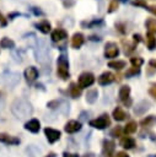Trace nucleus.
I'll list each match as a JSON object with an SVG mask.
<instances>
[{"label":"nucleus","mask_w":156,"mask_h":157,"mask_svg":"<svg viewBox=\"0 0 156 157\" xmlns=\"http://www.w3.org/2000/svg\"><path fill=\"white\" fill-rule=\"evenodd\" d=\"M133 5H136V6H146V2L144 0H135V1H133Z\"/></svg>","instance_id":"nucleus-41"},{"label":"nucleus","mask_w":156,"mask_h":157,"mask_svg":"<svg viewBox=\"0 0 156 157\" xmlns=\"http://www.w3.org/2000/svg\"><path fill=\"white\" fill-rule=\"evenodd\" d=\"M139 74H140V69L133 66V67H130L129 70H127L125 76H127V77H131V76H136V75H139Z\"/></svg>","instance_id":"nucleus-32"},{"label":"nucleus","mask_w":156,"mask_h":157,"mask_svg":"<svg viewBox=\"0 0 156 157\" xmlns=\"http://www.w3.org/2000/svg\"><path fill=\"white\" fill-rule=\"evenodd\" d=\"M156 121V118L154 117V115H151V117H147L146 119H144L142 121H141V125H146V126H149V125H151L152 123H155Z\"/></svg>","instance_id":"nucleus-34"},{"label":"nucleus","mask_w":156,"mask_h":157,"mask_svg":"<svg viewBox=\"0 0 156 157\" xmlns=\"http://www.w3.org/2000/svg\"><path fill=\"white\" fill-rule=\"evenodd\" d=\"M44 134L47 136V140L50 144H54L55 141H58L60 139V135H61L59 130H55V129H52V128H45L44 129Z\"/></svg>","instance_id":"nucleus-8"},{"label":"nucleus","mask_w":156,"mask_h":157,"mask_svg":"<svg viewBox=\"0 0 156 157\" xmlns=\"http://www.w3.org/2000/svg\"><path fill=\"white\" fill-rule=\"evenodd\" d=\"M97 97H98V91L95 90V88L93 90H90L86 93V102L90 103V104H93L97 101Z\"/></svg>","instance_id":"nucleus-19"},{"label":"nucleus","mask_w":156,"mask_h":157,"mask_svg":"<svg viewBox=\"0 0 156 157\" xmlns=\"http://www.w3.org/2000/svg\"><path fill=\"white\" fill-rule=\"evenodd\" d=\"M150 102L149 101H141V102H139L136 105H135V108H134V113L136 114V115H142V114H145L149 109H150Z\"/></svg>","instance_id":"nucleus-10"},{"label":"nucleus","mask_w":156,"mask_h":157,"mask_svg":"<svg viewBox=\"0 0 156 157\" xmlns=\"http://www.w3.org/2000/svg\"><path fill=\"white\" fill-rule=\"evenodd\" d=\"M150 65H152V66L156 67V60H150Z\"/></svg>","instance_id":"nucleus-48"},{"label":"nucleus","mask_w":156,"mask_h":157,"mask_svg":"<svg viewBox=\"0 0 156 157\" xmlns=\"http://www.w3.org/2000/svg\"><path fill=\"white\" fill-rule=\"evenodd\" d=\"M84 42H85V38H84L82 33H75L72 36V38H71V45L75 49H79L84 44Z\"/></svg>","instance_id":"nucleus-16"},{"label":"nucleus","mask_w":156,"mask_h":157,"mask_svg":"<svg viewBox=\"0 0 156 157\" xmlns=\"http://www.w3.org/2000/svg\"><path fill=\"white\" fill-rule=\"evenodd\" d=\"M145 26L149 31V33H156V20L155 18H149L146 22H145Z\"/></svg>","instance_id":"nucleus-25"},{"label":"nucleus","mask_w":156,"mask_h":157,"mask_svg":"<svg viewBox=\"0 0 156 157\" xmlns=\"http://www.w3.org/2000/svg\"><path fill=\"white\" fill-rule=\"evenodd\" d=\"M66 37H68V33H66V31H64L63 28H57V29H54V31L52 32V34H50V38H52L53 42L64 40Z\"/></svg>","instance_id":"nucleus-11"},{"label":"nucleus","mask_w":156,"mask_h":157,"mask_svg":"<svg viewBox=\"0 0 156 157\" xmlns=\"http://www.w3.org/2000/svg\"><path fill=\"white\" fill-rule=\"evenodd\" d=\"M33 53H34L36 61H38L39 64L45 65L49 63V49H48V45L45 44L44 40L38 39V43H37L36 48L33 49Z\"/></svg>","instance_id":"nucleus-2"},{"label":"nucleus","mask_w":156,"mask_h":157,"mask_svg":"<svg viewBox=\"0 0 156 157\" xmlns=\"http://www.w3.org/2000/svg\"><path fill=\"white\" fill-rule=\"evenodd\" d=\"M147 10H149L150 12H152V13H155V15H156V6H149V7H147Z\"/></svg>","instance_id":"nucleus-45"},{"label":"nucleus","mask_w":156,"mask_h":157,"mask_svg":"<svg viewBox=\"0 0 156 157\" xmlns=\"http://www.w3.org/2000/svg\"><path fill=\"white\" fill-rule=\"evenodd\" d=\"M113 118H114L117 121H122V120H124V119L127 118V114H125V112H124L122 108H115V109L113 110Z\"/></svg>","instance_id":"nucleus-23"},{"label":"nucleus","mask_w":156,"mask_h":157,"mask_svg":"<svg viewBox=\"0 0 156 157\" xmlns=\"http://www.w3.org/2000/svg\"><path fill=\"white\" fill-rule=\"evenodd\" d=\"M133 38H134V42H135V43H139V42L141 40V36H140V34H134Z\"/></svg>","instance_id":"nucleus-42"},{"label":"nucleus","mask_w":156,"mask_h":157,"mask_svg":"<svg viewBox=\"0 0 156 157\" xmlns=\"http://www.w3.org/2000/svg\"><path fill=\"white\" fill-rule=\"evenodd\" d=\"M114 151V142L109 141V140H104L103 141V153L107 155V157H109Z\"/></svg>","instance_id":"nucleus-18"},{"label":"nucleus","mask_w":156,"mask_h":157,"mask_svg":"<svg viewBox=\"0 0 156 157\" xmlns=\"http://www.w3.org/2000/svg\"><path fill=\"white\" fill-rule=\"evenodd\" d=\"M90 39H91V40H97V42H99V40H101V38H99V37H96V36L90 37Z\"/></svg>","instance_id":"nucleus-47"},{"label":"nucleus","mask_w":156,"mask_h":157,"mask_svg":"<svg viewBox=\"0 0 156 157\" xmlns=\"http://www.w3.org/2000/svg\"><path fill=\"white\" fill-rule=\"evenodd\" d=\"M87 118H88V113H87V112H82V113L80 114V123H81V121H86Z\"/></svg>","instance_id":"nucleus-40"},{"label":"nucleus","mask_w":156,"mask_h":157,"mask_svg":"<svg viewBox=\"0 0 156 157\" xmlns=\"http://www.w3.org/2000/svg\"><path fill=\"white\" fill-rule=\"evenodd\" d=\"M31 11H32L36 16H42V15H43V12H42L38 7H31Z\"/></svg>","instance_id":"nucleus-39"},{"label":"nucleus","mask_w":156,"mask_h":157,"mask_svg":"<svg viewBox=\"0 0 156 157\" xmlns=\"http://www.w3.org/2000/svg\"><path fill=\"white\" fill-rule=\"evenodd\" d=\"M11 55H12V58H14V60L16 63H22V60H23V52L21 49H16V50L12 49Z\"/></svg>","instance_id":"nucleus-26"},{"label":"nucleus","mask_w":156,"mask_h":157,"mask_svg":"<svg viewBox=\"0 0 156 157\" xmlns=\"http://www.w3.org/2000/svg\"><path fill=\"white\" fill-rule=\"evenodd\" d=\"M0 142L7 144V145H18V144H20V139H17V137H15V136H11V135H9V134L1 132V134H0Z\"/></svg>","instance_id":"nucleus-14"},{"label":"nucleus","mask_w":156,"mask_h":157,"mask_svg":"<svg viewBox=\"0 0 156 157\" xmlns=\"http://www.w3.org/2000/svg\"><path fill=\"white\" fill-rule=\"evenodd\" d=\"M42 33H44V34H47V33H49L50 32V29H52V25H50V22L49 21H47V20H43V21H41V22H38V23H36L34 25Z\"/></svg>","instance_id":"nucleus-17"},{"label":"nucleus","mask_w":156,"mask_h":157,"mask_svg":"<svg viewBox=\"0 0 156 157\" xmlns=\"http://www.w3.org/2000/svg\"><path fill=\"white\" fill-rule=\"evenodd\" d=\"M63 157H79L77 155H74V153H69V152H64Z\"/></svg>","instance_id":"nucleus-44"},{"label":"nucleus","mask_w":156,"mask_h":157,"mask_svg":"<svg viewBox=\"0 0 156 157\" xmlns=\"http://www.w3.org/2000/svg\"><path fill=\"white\" fill-rule=\"evenodd\" d=\"M69 92L71 94L72 98H79L80 94H81V87L77 86L76 83H71L70 85V88H69Z\"/></svg>","instance_id":"nucleus-22"},{"label":"nucleus","mask_w":156,"mask_h":157,"mask_svg":"<svg viewBox=\"0 0 156 157\" xmlns=\"http://www.w3.org/2000/svg\"><path fill=\"white\" fill-rule=\"evenodd\" d=\"M25 77H26V80H27V82H33V81H36L37 80V77H38V70L34 67V66H29V67H27L26 70H25Z\"/></svg>","instance_id":"nucleus-12"},{"label":"nucleus","mask_w":156,"mask_h":157,"mask_svg":"<svg viewBox=\"0 0 156 157\" xmlns=\"http://www.w3.org/2000/svg\"><path fill=\"white\" fill-rule=\"evenodd\" d=\"M111 135H112V136H114V137L120 136V135H122V129H120L119 126H117L115 129H113V130L111 131Z\"/></svg>","instance_id":"nucleus-36"},{"label":"nucleus","mask_w":156,"mask_h":157,"mask_svg":"<svg viewBox=\"0 0 156 157\" xmlns=\"http://www.w3.org/2000/svg\"><path fill=\"white\" fill-rule=\"evenodd\" d=\"M58 75L63 80H66L70 76V74H69V61L64 55H60L58 58Z\"/></svg>","instance_id":"nucleus-4"},{"label":"nucleus","mask_w":156,"mask_h":157,"mask_svg":"<svg viewBox=\"0 0 156 157\" xmlns=\"http://www.w3.org/2000/svg\"><path fill=\"white\" fill-rule=\"evenodd\" d=\"M109 124H111V120H109L107 114H102L101 117L90 120V126H92L95 129H98V130L106 129L107 126H109Z\"/></svg>","instance_id":"nucleus-5"},{"label":"nucleus","mask_w":156,"mask_h":157,"mask_svg":"<svg viewBox=\"0 0 156 157\" xmlns=\"http://www.w3.org/2000/svg\"><path fill=\"white\" fill-rule=\"evenodd\" d=\"M0 47L1 48H5V49H14L15 48V42L7 37H4L1 40H0Z\"/></svg>","instance_id":"nucleus-21"},{"label":"nucleus","mask_w":156,"mask_h":157,"mask_svg":"<svg viewBox=\"0 0 156 157\" xmlns=\"http://www.w3.org/2000/svg\"><path fill=\"white\" fill-rule=\"evenodd\" d=\"M6 25H7V20H6V18L4 17V15L0 12V26H1V27H5Z\"/></svg>","instance_id":"nucleus-38"},{"label":"nucleus","mask_w":156,"mask_h":157,"mask_svg":"<svg viewBox=\"0 0 156 157\" xmlns=\"http://www.w3.org/2000/svg\"><path fill=\"white\" fill-rule=\"evenodd\" d=\"M108 66L112 67V69H115V70H122L123 67H125V61H123V60L109 61V63H108Z\"/></svg>","instance_id":"nucleus-27"},{"label":"nucleus","mask_w":156,"mask_h":157,"mask_svg":"<svg viewBox=\"0 0 156 157\" xmlns=\"http://www.w3.org/2000/svg\"><path fill=\"white\" fill-rule=\"evenodd\" d=\"M81 123L80 121H77V120H70V121H68L66 124H65V126H64V130L68 132V134H75V132H77V131H80L81 130Z\"/></svg>","instance_id":"nucleus-9"},{"label":"nucleus","mask_w":156,"mask_h":157,"mask_svg":"<svg viewBox=\"0 0 156 157\" xmlns=\"http://www.w3.org/2000/svg\"><path fill=\"white\" fill-rule=\"evenodd\" d=\"M118 55H119V48L117 47V44L107 43L104 48V56L108 59H112V58H117Z\"/></svg>","instance_id":"nucleus-7"},{"label":"nucleus","mask_w":156,"mask_h":157,"mask_svg":"<svg viewBox=\"0 0 156 157\" xmlns=\"http://www.w3.org/2000/svg\"><path fill=\"white\" fill-rule=\"evenodd\" d=\"M129 94H130V87L129 86H122L119 90V98L125 103L127 99H129Z\"/></svg>","instance_id":"nucleus-20"},{"label":"nucleus","mask_w":156,"mask_h":157,"mask_svg":"<svg viewBox=\"0 0 156 157\" xmlns=\"http://www.w3.org/2000/svg\"><path fill=\"white\" fill-rule=\"evenodd\" d=\"M82 157H93V155L92 153H88V155H84Z\"/></svg>","instance_id":"nucleus-49"},{"label":"nucleus","mask_w":156,"mask_h":157,"mask_svg":"<svg viewBox=\"0 0 156 157\" xmlns=\"http://www.w3.org/2000/svg\"><path fill=\"white\" fill-rule=\"evenodd\" d=\"M11 112L17 119H26L32 115L33 108L26 99H15L11 104Z\"/></svg>","instance_id":"nucleus-1"},{"label":"nucleus","mask_w":156,"mask_h":157,"mask_svg":"<svg viewBox=\"0 0 156 157\" xmlns=\"http://www.w3.org/2000/svg\"><path fill=\"white\" fill-rule=\"evenodd\" d=\"M25 129L28 130V131H31V132H33V134H36L41 129V123H39L38 119H31V120H28L25 124Z\"/></svg>","instance_id":"nucleus-13"},{"label":"nucleus","mask_w":156,"mask_h":157,"mask_svg":"<svg viewBox=\"0 0 156 157\" xmlns=\"http://www.w3.org/2000/svg\"><path fill=\"white\" fill-rule=\"evenodd\" d=\"M118 0H112L109 6H108V12H114L117 9H118Z\"/></svg>","instance_id":"nucleus-35"},{"label":"nucleus","mask_w":156,"mask_h":157,"mask_svg":"<svg viewBox=\"0 0 156 157\" xmlns=\"http://www.w3.org/2000/svg\"><path fill=\"white\" fill-rule=\"evenodd\" d=\"M79 86L81 88H85V87H90L93 82H95V76L91 74V72H82L80 76H79Z\"/></svg>","instance_id":"nucleus-6"},{"label":"nucleus","mask_w":156,"mask_h":157,"mask_svg":"<svg viewBox=\"0 0 156 157\" xmlns=\"http://www.w3.org/2000/svg\"><path fill=\"white\" fill-rule=\"evenodd\" d=\"M146 44H147V48L150 50H154L155 47H156V38L152 33H147L146 34Z\"/></svg>","instance_id":"nucleus-24"},{"label":"nucleus","mask_w":156,"mask_h":157,"mask_svg":"<svg viewBox=\"0 0 156 157\" xmlns=\"http://www.w3.org/2000/svg\"><path fill=\"white\" fill-rule=\"evenodd\" d=\"M99 25H103V21H102V20H95V21L87 23L86 26H87V27H95V26H99Z\"/></svg>","instance_id":"nucleus-37"},{"label":"nucleus","mask_w":156,"mask_h":157,"mask_svg":"<svg viewBox=\"0 0 156 157\" xmlns=\"http://www.w3.org/2000/svg\"><path fill=\"white\" fill-rule=\"evenodd\" d=\"M1 83L6 87H15L18 82H20V75L17 72H14V71H4L1 74Z\"/></svg>","instance_id":"nucleus-3"},{"label":"nucleus","mask_w":156,"mask_h":157,"mask_svg":"<svg viewBox=\"0 0 156 157\" xmlns=\"http://www.w3.org/2000/svg\"><path fill=\"white\" fill-rule=\"evenodd\" d=\"M136 128H138V125L135 121H129L124 128V132L125 134H133L136 131Z\"/></svg>","instance_id":"nucleus-29"},{"label":"nucleus","mask_w":156,"mask_h":157,"mask_svg":"<svg viewBox=\"0 0 156 157\" xmlns=\"http://www.w3.org/2000/svg\"><path fill=\"white\" fill-rule=\"evenodd\" d=\"M120 145H122L124 148H133V147L135 146V141H134V139H131V137H124V139H122Z\"/></svg>","instance_id":"nucleus-28"},{"label":"nucleus","mask_w":156,"mask_h":157,"mask_svg":"<svg viewBox=\"0 0 156 157\" xmlns=\"http://www.w3.org/2000/svg\"><path fill=\"white\" fill-rule=\"evenodd\" d=\"M115 157H129L125 152H123V151H120V152H117L115 153Z\"/></svg>","instance_id":"nucleus-43"},{"label":"nucleus","mask_w":156,"mask_h":157,"mask_svg":"<svg viewBox=\"0 0 156 157\" xmlns=\"http://www.w3.org/2000/svg\"><path fill=\"white\" fill-rule=\"evenodd\" d=\"M61 103H63V101L61 99H54V101H50V102H48L47 103V107L48 108H50V109H59L60 108V105H61Z\"/></svg>","instance_id":"nucleus-30"},{"label":"nucleus","mask_w":156,"mask_h":157,"mask_svg":"<svg viewBox=\"0 0 156 157\" xmlns=\"http://www.w3.org/2000/svg\"><path fill=\"white\" fill-rule=\"evenodd\" d=\"M130 63H131L133 66H135V67H140V66L144 64V60H142L141 58H139V56H134V58L130 59Z\"/></svg>","instance_id":"nucleus-33"},{"label":"nucleus","mask_w":156,"mask_h":157,"mask_svg":"<svg viewBox=\"0 0 156 157\" xmlns=\"http://www.w3.org/2000/svg\"><path fill=\"white\" fill-rule=\"evenodd\" d=\"M48 157H55V155H54V153H50V155H49Z\"/></svg>","instance_id":"nucleus-50"},{"label":"nucleus","mask_w":156,"mask_h":157,"mask_svg":"<svg viewBox=\"0 0 156 157\" xmlns=\"http://www.w3.org/2000/svg\"><path fill=\"white\" fill-rule=\"evenodd\" d=\"M113 81H114V75H113L112 72H109V71L103 72V74L98 77V83H99V85H102V86L109 85V83H111V82H113Z\"/></svg>","instance_id":"nucleus-15"},{"label":"nucleus","mask_w":156,"mask_h":157,"mask_svg":"<svg viewBox=\"0 0 156 157\" xmlns=\"http://www.w3.org/2000/svg\"><path fill=\"white\" fill-rule=\"evenodd\" d=\"M150 93H151L154 97H156V87H152V88L150 90Z\"/></svg>","instance_id":"nucleus-46"},{"label":"nucleus","mask_w":156,"mask_h":157,"mask_svg":"<svg viewBox=\"0 0 156 157\" xmlns=\"http://www.w3.org/2000/svg\"><path fill=\"white\" fill-rule=\"evenodd\" d=\"M26 151H27V153H28L29 157H36V156H38V153H41V150L37 148V147H34V146H28Z\"/></svg>","instance_id":"nucleus-31"}]
</instances>
